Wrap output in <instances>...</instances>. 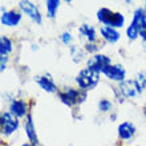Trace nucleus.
<instances>
[{
  "instance_id": "obj_1",
  "label": "nucleus",
  "mask_w": 146,
  "mask_h": 146,
  "mask_svg": "<svg viewBox=\"0 0 146 146\" xmlns=\"http://www.w3.org/2000/svg\"><path fill=\"white\" fill-rule=\"evenodd\" d=\"M97 20L104 27H111L115 29L123 28L125 25V16L121 12H114L106 7H102L97 11Z\"/></svg>"
},
{
  "instance_id": "obj_2",
  "label": "nucleus",
  "mask_w": 146,
  "mask_h": 146,
  "mask_svg": "<svg viewBox=\"0 0 146 146\" xmlns=\"http://www.w3.org/2000/svg\"><path fill=\"white\" fill-rule=\"evenodd\" d=\"M57 96L62 104H65L69 108H73L74 105H80L86 100L88 92L81 90V89L70 88L69 86V88H65L64 90H58Z\"/></svg>"
},
{
  "instance_id": "obj_3",
  "label": "nucleus",
  "mask_w": 146,
  "mask_h": 146,
  "mask_svg": "<svg viewBox=\"0 0 146 146\" xmlns=\"http://www.w3.org/2000/svg\"><path fill=\"white\" fill-rule=\"evenodd\" d=\"M76 84L78 85V89L89 92L97 86V84L100 82V73H96L90 70L89 68H84L78 72L76 76Z\"/></svg>"
},
{
  "instance_id": "obj_4",
  "label": "nucleus",
  "mask_w": 146,
  "mask_h": 146,
  "mask_svg": "<svg viewBox=\"0 0 146 146\" xmlns=\"http://www.w3.org/2000/svg\"><path fill=\"white\" fill-rule=\"evenodd\" d=\"M20 126V121L17 117L9 113V111H3L0 115V127H1V134L8 137L13 134Z\"/></svg>"
},
{
  "instance_id": "obj_5",
  "label": "nucleus",
  "mask_w": 146,
  "mask_h": 146,
  "mask_svg": "<svg viewBox=\"0 0 146 146\" xmlns=\"http://www.w3.org/2000/svg\"><path fill=\"white\" fill-rule=\"evenodd\" d=\"M110 65H111L110 57L102 53L93 54V56H90L86 60V68H89L90 70H93V72H96V73H100V74L104 73L105 69Z\"/></svg>"
},
{
  "instance_id": "obj_6",
  "label": "nucleus",
  "mask_w": 146,
  "mask_h": 146,
  "mask_svg": "<svg viewBox=\"0 0 146 146\" xmlns=\"http://www.w3.org/2000/svg\"><path fill=\"white\" fill-rule=\"evenodd\" d=\"M143 89L138 85L135 80H125L118 84V93L123 98H133L142 93Z\"/></svg>"
},
{
  "instance_id": "obj_7",
  "label": "nucleus",
  "mask_w": 146,
  "mask_h": 146,
  "mask_svg": "<svg viewBox=\"0 0 146 146\" xmlns=\"http://www.w3.org/2000/svg\"><path fill=\"white\" fill-rule=\"evenodd\" d=\"M17 5H19L20 11L25 13L33 23H36L37 25L42 23V16L40 13V9L36 7V4H33L32 1H28V0H21L17 3Z\"/></svg>"
},
{
  "instance_id": "obj_8",
  "label": "nucleus",
  "mask_w": 146,
  "mask_h": 146,
  "mask_svg": "<svg viewBox=\"0 0 146 146\" xmlns=\"http://www.w3.org/2000/svg\"><path fill=\"white\" fill-rule=\"evenodd\" d=\"M35 82L40 86V88L46 93H56L57 90V85L54 82L53 77L50 76L49 73H42V74H38V76H35Z\"/></svg>"
},
{
  "instance_id": "obj_9",
  "label": "nucleus",
  "mask_w": 146,
  "mask_h": 146,
  "mask_svg": "<svg viewBox=\"0 0 146 146\" xmlns=\"http://www.w3.org/2000/svg\"><path fill=\"white\" fill-rule=\"evenodd\" d=\"M23 19V12L17 9H9L0 16V23L4 27H17Z\"/></svg>"
},
{
  "instance_id": "obj_10",
  "label": "nucleus",
  "mask_w": 146,
  "mask_h": 146,
  "mask_svg": "<svg viewBox=\"0 0 146 146\" xmlns=\"http://www.w3.org/2000/svg\"><path fill=\"white\" fill-rule=\"evenodd\" d=\"M102 74H105L106 78H109L111 81H115L118 84L125 81V78H126V70H125L123 65H121V64H111L110 66H108L105 69V72Z\"/></svg>"
},
{
  "instance_id": "obj_11",
  "label": "nucleus",
  "mask_w": 146,
  "mask_h": 146,
  "mask_svg": "<svg viewBox=\"0 0 146 146\" xmlns=\"http://www.w3.org/2000/svg\"><path fill=\"white\" fill-rule=\"evenodd\" d=\"M8 111L12 113V114L17 117V118H25L29 111H28V105L24 100H20V98H13V100L9 102V106H8Z\"/></svg>"
},
{
  "instance_id": "obj_12",
  "label": "nucleus",
  "mask_w": 146,
  "mask_h": 146,
  "mask_svg": "<svg viewBox=\"0 0 146 146\" xmlns=\"http://www.w3.org/2000/svg\"><path fill=\"white\" fill-rule=\"evenodd\" d=\"M135 131H137V129H135L134 123L129 122V121H123V122H121L118 125V127H117L118 137H119V139H122V141H129V139H131L135 135Z\"/></svg>"
},
{
  "instance_id": "obj_13",
  "label": "nucleus",
  "mask_w": 146,
  "mask_h": 146,
  "mask_svg": "<svg viewBox=\"0 0 146 146\" xmlns=\"http://www.w3.org/2000/svg\"><path fill=\"white\" fill-rule=\"evenodd\" d=\"M24 131H25V135H27L28 141H29L32 145L37 146L38 137H37V133H36V127H35V123H33V118H32L31 113L25 117V121H24Z\"/></svg>"
},
{
  "instance_id": "obj_14",
  "label": "nucleus",
  "mask_w": 146,
  "mask_h": 146,
  "mask_svg": "<svg viewBox=\"0 0 146 146\" xmlns=\"http://www.w3.org/2000/svg\"><path fill=\"white\" fill-rule=\"evenodd\" d=\"M100 35L109 44H115L121 38V33H119L118 29L111 27H104V25L100 28Z\"/></svg>"
},
{
  "instance_id": "obj_15",
  "label": "nucleus",
  "mask_w": 146,
  "mask_h": 146,
  "mask_svg": "<svg viewBox=\"0 0 146 146\" xmlns=\"http://www.w3.org/2000/svg\"><path fill=\"white\" fill-rule=\"evenodd\" d=\"M78 33L86 38V42H96L98 38L96 28L90 24H81L78 28Z\"/></svg>"
},
{
  "instance_id": "obj_16",
  "label": "nucleus",
  "mask_w": 146,
  "mask_h": 146,
  "mask_svg": "<svg viewBox=\"0 0 146 146\" xmlns=\"http://www.w3.org/2000/svg\"><path fill=\"white\" fill-rule=\"evenodd\" d=\"M12 50H13V42H12V40L3 35L0 37V56H7L8 57V54L12 53Z\"/></svg>"
},
{
  "instance_id": "obj_17",
  "label": "nucleus",
  "mask_w": 146,
  "mask_h": 146,
  "mask_svg": "<svg viewBox=\"0 0 146 146\" xmlns=\"http://www.w3.org/2000/svg\"><path fill=\"white\" fill-rule=\"evenodd\" d=\"M61 1L60 0H46L45 1V8H46V16L49 19H54L57 15V11L60 8Z\"/></svg>"
},
{
  "instance_id": "obj_18",
  "label": "nucleus",
  "mask_w": 146,
  "mask_h": 146,
  "mask_svg": "<svg viewBox=\"0 0 146 146\" xmlns=\"http://www.w3.org/2000/svg\"><path fill=\"white\" fill-rule=\"evenodd\" d=\"M69 53L74 62H81L85 57V49H81L80 46H77V45L69 46Z\"/></svg>"
},
{
  "instance_id": "obj_19",
  "label": "nucleus",
  "mask_w": 146,
  "mask_h": 146,
  "mask_svg": "<svg viewBox=\"0 0 146 146\" xmlns=\"http://www.w3.org/2000/svg\"><path fill=\"white\" fill-rule=\"evenodd\" d=\"M126 36L130 41H134L139 37V28L137 24H134L133 21L130 23V25L126 28Z\"/></svg>"
},
{
  "instance_id": "obj_20",
  "label": "nucleus",
  "mask_w": 146,
  "mask_h": 146,
  "mask_svg": "<svg viewBox=\"0 0 146 146\" xmlns=\"http://www.w3.org/2000/svg\"><path fill=\"white\" fill-rule=\"evenodd\" d=\"M97 106H98V110H100L101 113H109V111H111V109H113L111 101L106 100V98H101V100L98 101Z\"/></svg>"
},
{
  "instance_id": "obj_21",
  "label": "nucleus",
  "mask_w": 146,
  "mask_h": 146,
  "mask_svg": "<svg viewBox=\"0 0 146 146\" xmlns=\"http://www.w3.org/2000/svg\"><path fill=\"white\" fill-rule=\"evenodd\" d=\"M85 52H89V53H93V54H97L98 53V49H100V46L97 45L96 42H86L85 44Z\"/></svg>"
},
{
  "instance_id": "obj_22",
  "label": "nucleus",
  "mask_w": 146,
  "mask_h": 146,
  "mask_svg": "<svg viewBox=\"0 0 146 146\" xmlns=\"http://www.w3.org/2000/svg\"><path fill=\"white\" fill-rule=\"evenodd\" d=\"M60 40H61V42L64 45L70 46V42H72V40H73L72 33H70V32H62L61 36H60Z\"/></svg>"
},
{
  "instance_id": "obj_23",
  "label": "nucleus",
  "mask_w": 146,
  "mask_h": 146,
  "mask_svg": "<svg viewBox=\"0 0 146 146\" xmlns=\"http://www.w3.org/2000/svg\"><path fill=\"white\" fill-rule=\"evenodd\" d=\"M135 81L138 82V85L141 86L142 89H146V72L143 70V72H139L138 76H137V78H135Z\"/></svg>"
},
{
  "instance_id": "obj_24",
  "label": "nucleus",
  "mask_w": 146,
  "mask_h": 146,
  "mask_svg": "<svg viewBox=\"0 0 146 146\" xmlns=\"http://www.w3.org/2000/svg\"><path fill=\"white\" fill-rule=\"evenodd\" d=\"M7 61H8L7 56H0V70L1 72H4L7 69Z\"/></svg>"
},
{
  "instance_id": "obj_25",
  "label": "nucleus",
  "mask_w": 146,
  "mask_h": 146,
  "mask_svg": "<svg viewBox=\"0 0 146 146\" xmlns=\"http://www.w3.org/2000/svg\"><path fill=\"white\" fill-rule=\"evenodd\" d=\"M139 37L142 38V41H146V21L139 27Z\"/></svg>"
},
{
  "instance_id": "obj_26",
  "label": "nucleus",
  "mask_w": 146,
  "mask_h": 146,
  "mask_svg": "<svg viewBox=\"0 0 146 146\" xmlns=\"http://www.w3.org/2000/svg\"><path fill=\"white\" fill-rule=\"evenodd\" d=\"M115 118H117V114H115V113H113V114L110 115V121H115Z\"/></svg>"
},
{
  "instance_id": "obj_27",
  "label": "nucleus",
  "mask_w": 146,
  "mask_h": 146,
  "mask_svg": "<svg viewBox=\"0 0 146 146\" xmlns=\"http://www.w3.org/2000/svg\"><path fill=\"white\" fill-rule=\"evenodd\" d=\"M20 146H35V145H32L31 142H25V143H23V145H20Z\"/></svg>"
},
{
  "instance_id": "obj_28",
  "label": "nucleus",
  "mask_w": 146,
  "mask_h": 146,
  "mask_svg": "<svg viewBox=\"0 0 146 146\" xmlns=\"http://www.w3.org/2000/svg\"><path fill=\"white\" fill-rule=\"evenodd\" d=\"M143 114H145V117H146V105H145V108H143Z\"/></svg>"
},
{
  "instance_id": "obj_29",
  "label": "nucleus",
  "mask_w": 146,
  "mask_h": 146,
  "mask_svg": "<svg viewBox=\"0 0 146 146\" xmlns=\"http://www.w3.org/2000/svg\"><path fill=\"white\" fill-rule=\"evenodd\" d=\"M143 9H145V12H146V1H145V4H143Z\"/></svg>"
},
{
  "instance_id": "obj_30",
  "label": "nucleus",
  "mask_w": 146,
  "mask_h": 146,
  "mask_svg": "<svg viewBox=\"0 0 146 146\" xmlns=\"http://www.w3.org/2000/svg\"><path fill=\"white\" fill-rule=\"evenodd\" d=\"M143 44H145V49H146V41H145V42H143Z\"/></svg>"
}]
</instances>
